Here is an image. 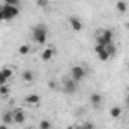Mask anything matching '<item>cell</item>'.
<instances>
[{
    "label": "cell",
    "mask_w": 129,
    "mask_h": 129,
    "mask_svg": "<svg viewBox=\"0 0 129 129\" xmlns=\"http://www.w3.org/2000/svg\"><path fill=\"white\" fill-rule=\"evenodd\" d=\"M89 101H90V104L98 108V107H101V104H102V95L101 93H92L90 98H89Z\"/></svg>",
    "instance_id": "10"
},
{
    "label": "cell",
    "mask_w": 129,
    "mask_h": 129,
    "mask_svg": "<svg viewBox=\"0 0 129 129\" xmlns=\"http://www.w3.org/2000/svg\"><path fill=\"white\" fill-rule=\"evenodd\" d=\"M39 129H51V122L50 120H41L39 122Z\"/></svg>",
    "instance_id": "19"
},
{
    "label": "cell",
    "mask_w": 129,
    "mask_h": 129,
    "mask_svg": "<svg viewBox=\"0 0 129 129\" xmlns=\"http://www.w3.org/2000/svg\"><path fill=\"white\" fill-rule=\"evenodd\" d=\"M126 102L129 104V93H128V96H126Z\"/></svg>",
    "instance_id": "27"
},
{
    "label": "cell",
    "mask_w": 129,
    "mask_h": 129,
    "mask_svg": "<svg viewBox=\"0 0 129 129\" xmlns=\"http://www.w3.org/2000/svg\"><path fill=\"white\" fill-rule=\"evenodd\" d=\"M110 116H111L113 119H119V117L122 116V108H120V107H113V108L110 110Z\"/></svg>",
    "instance_id": "14"
},
{
    "label": "cell",
    "mask_w": 129,
    "mask_h": 129,
    "mask_svg": "<svg viewBox=\"0 0 129 129\" xmlns=\"http://www.w3.org/2000/svg\"><path fill=\"white\" fill-rule=\"evenodd\" d=\"M18 3H20V0H6L5 2V5H12V6H18Z\"/></svg>",
    "instance_id": "24"
},
{
    "label": "cell",
    "mask_w": 129,
    "mask_h": 129,
    "mask_svg": "<svg viewBox=\"0 0 129 129\" xmlns=\"http://www.w3.org/2000/svg\"><path fill=\"white\" fill-rule=\"evenodd\" d=\"M24 101H26V104L35 107V105H39L41 104V96L38 93H30V95H27V96L24 98Z\"/></svg>",
    "instance_id": "9"
},
{
    "label": "cell",
    "mask_w": 129,
    "mask_h": 129,
    "mask_svg": "<svg viewBox=\"0 0 129 129\" xmlns=\"http://www.w3.org/2000/svg\"><path fill=\"white\" fill-rule=\"evenodd\" d=\"M5 2H6V0H5Z\"/></svg>",
    "instance_id": "28"
},
{
    "label": "cell",
    "mask_w": 129,
    "mask_h": 129,
    "mask_svg": "<svg viewBox=\"0 0 129 129\" xmlns=\"http://www.w3.org/2000/svg\"><path fill=\"white\" fill-rule=\"evenodd\" d=\"M105 50H107V53L110 54V57L116 56V53H117V47L114 45V42H113V44H108V45H105Z\"/></svg>",
    "instance_id": "16"
},
{
    "label": "cell",
    "mask_w": 129,
    "mask_h": 129,
    "mask_svg": "<svg viewBox=\"0 0 129 129\" xmlns=\"http://www.w3.org/2000/svg\"><path fill=\"white\" fill-rule=\"evenodd\" d=\"M6 81H8V78H6V77L3 75V72L0 71V86H5V84H6Z\"/></svg>",
    "instance_id": "23"
},
{
    "label": "cell",
    "mask_w": 129,
    "mask_h": 129,
    "mask_svg": "<svg viewBox=\"0 0 129 129\" xmlns=\"http://www.w3.org/2000/svg\"><path fill=\"white\" fill-rule=\"evenodd\" d=\"M2 72H3V75H5V77H6L8 80H9V78L12 77V74H14L11 68H3V69H2Z\"/></svg>",
    "instance_id": "20"
},
{
    "label": "cell",
    "mask_w": 129,
    "mask_h": 129,
    "mask_svg": "<svg viewBox=\"0 0 129 129\" xmlns=\"http://www.w3.org/2000/svg\"><path fill=\"white\" fill-rule=\"evenodd\" d=\"M68 23H69V26H71V29H72L74 32H81V30H83V21H81L78 17L71 15L69 20H68Z\"/></svg>",
    "instance_id": "6"
},
{
    "label": "cell",
    "mask_w": 129,
    "mask_h": 129,
    "mask_svg": "<svg viewBox=\"0 0 129 129\" xmlns=\"http://www.w3.org/2000/svg\"><path fill=\"white\" fill-rule=\"evenodd\" d=\"M2 11H3V17H5V21H9V20H14L15 17H18L20 11H18V6H12V5H3L0 6Z\"/></svg>",
    "instance_id": "2"
},
{
    "label": "cell",
    "mask_w": 129,
    "mask_h": 129,
    "mask_svg": "<svg viewBox=\"0 0 129 129\" xmlns=\"http://www.w3.org/2000/svg\"><path fill=\"white\" fill-rule=\"evenodd\" d=\"M12 122H14V113H12V111H5V113L2 114V123L9 125V123H12Z\"/></svg>",
    "instance_id": "12"
},
{
    "label": "cell",
    "mask_w": 129,
    "mask_h": 129,
    "mask_svg": "<svg viewBox=\"0 0 129 129\" xmlns=\"http://www.w3.org/2000/svg\"><path fill=\"white\" fill-rule=\"evenodd\" d=\"M95 51H96V56L101 62H107V60L110 59V54L107 53V50H105L104 45H99V44H98L96 47H95Z\"/></svg>",
    "instance_id": "7"
},
{
    "label": "cell",
    "mask_w": 129,
    "mask_h": 129,
    "mask_svg": "<svg viewBox=\"0 0 129 129\" xmlns=\"http://www.w3.org/2000/svg\"><path fill=\"white\" fill-rule=\"evenodd\" d=\"M53 57H54V48H45V50L41 53V59H42L44 62H50Z\"/></svg>",
    "instance_id": "11"
},
{
    "label": "cell",
    "mask_w": 129,
    "mask_h": 129,
    "mask_svg": "<svg viewBox=\"0 0 129 129\" xmlns=\"http://www.w3.org/2000/svg\"><path fill=\"white\" fill-rule=\"evenodd\" d=\"M71 78L75 80L77 83H80L81 80L86 78V69H84L83 66H80V64H75V66L71 69Z\"/></svg>",
    "instance_id": "4"
},
{
    "label": "cell",
    "mask_w": 129,
    "mask_h": 129,
    "mask_svg": "<svg viewBox=\"0 0 129 129\" xmlns=\"http://www.w3.org/2000/svg\"><path fill=\"white\" fill-rule=\"evenodd\" d=\"M75 129H95V125L92 122H84L83 125H77Z\"/></svg>",
    "instance_id": "18"
},
{
    "label": "cell",
    "mask_w": 129,
    "mask_h": 129,
    "mask_svg": "<svg viewBox=\"0 0 129 129\" xmlns=\"http://www.w3.org/2000/svg\"><path fill=\"white\" fill-rule=\"evenodd\" d=\"M0 129H8V125H5V123H2V125H0Z\"/></svg>",
    "instance_id": "26"
},
{
    "label": "cell",
    "mask_w": 129,
    "mask_h": 129,
    "mask_svg": "<svg viewBox=\"0 0 129 129\" xmlns=\"http://www.w3.org/2000/svg\"><path fill=\"white\" fill-rule=\"evenodd\" d=\"M78 90V83L72 78H66L63 81V92L68 95H74Z\"/></svg>",
    "instance_id": "5"
},
{
    "label": "cell",
    "mask_w": 129,
    "mask_h": 129,
    "mask_svg": "<svg viewBox=\"0 0 129 129\" xmlns=\"http://www.w3.org/2000/svg\"><path fill=\"white\" fill-rule=\"evenodd\" d=\"M36 5L39 8H47L48 6V0H36Z\"/></svg>",
    "instance_id": "22"
},
{
    "label": "cell",
    "mask_w": 129,
    "mask_h": 129,
    "mask_svg": "<svg viewBox=\"0 0 129 129\" xmlns=\"http://www.w3.org/2000/svg\"><path fill=\"white\" fill-rule=\"evenodd\" d=\"M18 53H20L21 56H27V54L30 53V47H29L27 44H23V45L18 47Z\"/></svg>",
    "instance_id": "17"
},
{
    "label": "cell",
    "mask_w": 129,
    "mask_h": 129,
    "mask_svg": "<svg viewBox=\"0 0 129 129\" xmlns=\"http://www.w3.org/2000/svg\"><path fill=\"white\" fill-rule=\"evenodd\" d=\"M116 9H117L120 14H125V12L128 11V3H126L125 0H119V2L116 3Z\"/></svg>",
    "instance_id": "13"
},
{
    "label": "cell",
    "mask_w": 129,
    "mask_h": 129,
    "mask_svg": "<svg viewBox=\"0 0 129 129\" xmlns=\"http://www.w3.org/2000/svg\"><path fill=\"white\" fill-rule=\"evenodd\" d=\"M21 78H23V81L30 83V81L33 80V72H32V71H29V69H26V71L21 74Z\"/></svg>",
    "instance_id": "15"
},
{
    "label": "cell",
    "mask_w": 129,
    "mask_h": 129,
    "mask_svg": "<svg viewBox=\"0 0 129 129\" xmlns=\"http://www.w3.org/2000/svg\"><path fill=\"white\" fill-rule=\"evenodd\" d=\"M96 42L99 45H104V47L108 45V44H113V42H114V33H113V30L105 29V30L96 38Z\"/></svg>",
    "instance_id": "3"
},
{
    "label": "cell",
    "mask_w": 129,
    "mask_h": 129,
    "mask_svg": "<svg viewBox=\"0 0 129 129\" xmlns=\"http://www.w3.org/2000/svg\"><path fill=\"white\" fill-rule=\"evenodd\" d=\"M47 36H48V30L45 26H35L33 27V41L36 44H45L47 42Z\"/></svg>",
    "instance_id": "1"
},
{
    "label": "cell",
    "mask_w": 129,
    "mask_h": 129,
    "mask_svg": "<svg viewBox=\"0 0 129 129\" xmlns=\"http://www.w3.org/2000/svg\"><path fill=\"white\" fill-rule=\"evenodd\" d=\"M12 113H14V123L21 125V123H24V122H26V113H24V110L17 108V110H15V111H12Z\"/></svg>",
    "instance_id": "8"
},
{
    "label": "cell",
    "mask_w": 129,
    "mask_h": 129,
    "mask_svg": "<svg viewBox=\"0 0 129 129\" xmlns=\"http://www.w3.org/2000/svg\"><path fill=\"white\" fill-rule=\"evenodd\" d=\"M9 93V89H8V86L5 84V86H0V95H3V96H6Z\"/></svg>",
    "instance_id": "21"
},
{
    "label": "cell",
    "mask_w": 129,
    "mask_h": 129,
    "mask_svg": "<svg viewBox=\"0 0 129 129\" xmlns=\"http://www.w3.org/2000/svg\"><path fill=\"white\" fill-rule=\"evenodd\" d=\"M0 21H5V17H3V11H2V8H0Z\"/></svg>",
    "instance_id": "25"
}]
</instances>
